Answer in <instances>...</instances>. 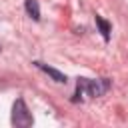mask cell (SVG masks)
Returning <instances> with one entry per match:
<instances>
[{
  "label": "cell",
  "mask_w": 128,
  "mask_h": 128,
  "mask_svg": "<svg viewBox=\"0 0 128 128\" xmlns=\"http://www.w3.org/2000/svg\"><path fill=\"white\" fill-rule=\"evenodd\" d=\"M24 8H26V12H28V16L32 18V20H40V6H38V0H26V4H24Z\"/></svg>",
  "instance_id": "cell-4"
},
{
  "label": "cell",
  "mask_w": 128,
  "mask_h": 128,
  "mask_svg": "<svg viewBox=\"0 0 128 128\" xmlns=\"http://www.w3.org/2000/svg\"><path fill=\"white\" fill-rule=\"evenodd\" d=\"M32 122H34V118H32L26 102L22 98H18L12 106V124L18 128H28V126H32Z\"/></svg>",
  "instance_id": "cell-2"
},
{
  "label": "cell",
  "mask_w": 128,
  "mask_h": 128,
  "mask_svg": "<svg viewBox=\"0 0 128 128\" xmlns=\"http://www.w3.org/2000/svg\"><path fill=\"white\" fill-rule=\"evenodd\" d=\"M34 66L38 68V70H42V72H46L54 82H58V84H64L66 82V76L62 74V72H58L56 68H52V66H48V64H44V62H40V60H36L34 62Z\"/></svg>",
  "instance_id": "cell-3"
},
{
  "label": "cell",
  "mask_w": 128,
  "mask_h": 128,
  "mask_svg": "<svg viewBox=\"0 0 128 128\" xmlns=\"http://www.w3.org/2000/svg\"><path fill=\"white\" fill-rule=\"evenodd\" d=\"M108 90H110V80L108 78H100V80L78 78L76 92L72 96V102H80L84 98H98V96H104Z\"/></svg>",
  "instance_id": "cell-1"
},
{
  "label": "cell",
  "mask_w": 128,
  "mask_h": 128,
  "mask_svg": "<svg viewBox=\"0 0 128 128\" xmlns=\"http://www.w3.org/2000/svg\"><path fill=\"white\" fill-rule=\"evenodd\" d=\"M96 26H98V30H100V34H102V38L108 42L110 40V30H112V26H110V22H106L102 16H96Z\"/></svg>",
  "instance_id": "cell-5"
}]
</instances>
